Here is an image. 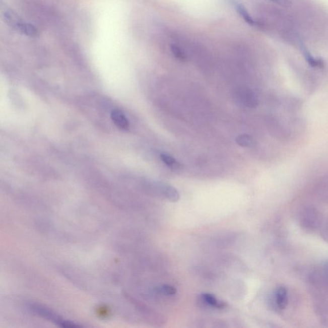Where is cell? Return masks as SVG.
<instances>
[{"instance_id": "9", "label": "cell", "mask_w": 328, "mask_h": 328, "mask_svg": "<svg viewBox=\"0 0 328 328\" xmlns=\"http://www.w3.org/2000/svg\"><path fill=\"white\" fill-rule=\"evenodd\" d=\"M235 141L237 145L242 146V147H252L256 144L254 139L247 134H242V135L238 136Z\"/></svg>"}, {"instance_id": "6", "label": "cell", "mask_w": 328, "mask_h": 328, "mask_svg": "<svg viewBox=\"0 0 328 328\" xmlns=\"http://www.w3.org/2000/svg\"><path fill=\"white\" fill-rule=\"evenodd\" d=\"M235 8L237 13L239 14L240 17L246 22L247 24L254 26L256 25V22L252 16L250 15L248 11L245 9V7L242 4L240 3L234 4Z\"/></svg>"}, {"instance_id": "7", "label": "cell", "mask_w": 328, "mask_h": 328, "mask_svg": "<svg viewBox=\"0 0 328 328\" xmlns=\"http://www.w3.org/2000/svg\"><path fill=\"white\" fill-rule=\"evenodd\" d=\"M14 27L23 34L28 35V36H35L37 35V30L34 26L29 23H25L20 22L16 23Z\"/></svg>"}, {"instance_id": "3", "label": "cell", "mask_w": 328, "mask_h": 328, "mask_svg": "<svg viewBox=\"0 0 328 328\" xmlns=\"http://www.w3.org/2000/svg\"><path fill=\"white\" fill-rule=\"evenodd\" d=\"M237 96L240 102L247 107L255 108L258 105L255 94L249 89H240L238 91Z\"/></svg>"}, {"instance_id": "10", "label": "cell", "mask_w": 328, "mask_h": 328, "mask_svg": "<svg viewBox=\"0 0 328 328\" xmlns=\"http://www.w3.org/2000/svg\"><path fill=\"white\" fill-rule=\"evenodd\" d=\"M160 159H161L163 162H164L166 166H168L170 169L174 170V171H177V170L181 168V166L180 163L176 161V160L174 159L173 157H171V155L163 153V154L160 155Z\"/></svg>"}, {"instance_id": "5", "label": "cell", "mask_w": 328, "mask_h": 328, "mask_svg": "<svg viewBox=\"0 0 328 328\" xmlns=\"http://www.w3.org/2000/svg\"><path fill=\"white\" fill-rule=\"evenodd\" d=\"M275 298L278 307L280 309H284L288 303L287 290L283 287L278 288L275 292Z\"/></svg>"}, {"instance_id": "2", "label": "cell", "mask_w": 328, "mask_h": 328, "mask_svg": "<svg viewBox=\"0 0 328 328\" xmlns=\"http://www.w3.org/2000/svg\"><path fill=\"white\" fill-rule=\"evenodd\" d=\"M198 301L204 308L223 310L227 306V304L225 301L217 298V297L212 294L204 293L200 295Z\"/></svg>"}, {"instance_id": "1", "label": "cell", "mask_w": 328, "mask_h": 328, "mask_svg": "<svg viewBox=\"0 0 328 328\" xmlns=\"http://www.w3.org/2000/svg\"><path fill=\"white\" fill-rule=\"evenodd\" d=\"M155 192L159 197H162L171 202H177L180 200V193L173 186L164 182H157L154 184Z\"/></svg>"}, {"instance_id": "11", "label": "cell", "mask_w": 328, "mask_h": 328, "mask_svg": "<svg viewBox=\"0 0 328 328\" xmlns=\"http://www.w3.org/2000/svg\"><path fill=\"white\" fill-rule=\"evenodd\" d=\"M157 292L164 296H172L177 292L176 289L173 286L169 285H163L157 289Z\"/></svg>"}, {"instance_id": "4", "label": "cell", "mask_w": 328, "mask_h": 328, "mask_svg": "<svg viewBox=\"0 0 328 328\" xmlns=\"http://www.w3.org/2000/svg\"><path fill=\"white\" fill-rule=\"evenodd\" d=\"M111 119L118 128L124 130L129 129V123L128 119L121 110H114L110 114Z\"/></svg>"}, {"instance_id": "14", "label": "cell", "mask_w": 328, "mask_h": 328, "mask_svg": "<svg viewBox=\"0 0 328 328\" xmlns=\"http://www.w3.org/2000/svg\"><path fill=\"white\" fill-rule=\"evenodd\" d=\"M327 273H328V266H327Z\"/></svg>"}, {"instance_id": "12", "label": "cell", "mask_w": 328, "mask_h": 328, "mask_svg": "<svg viewBox=\"0 0 328 328\" xmlns=\"http://www.w3.org/2000/svg\"><path fill=\"white\" fill-rule=\"evenodd\" d=\"M170 48H171V51L173 53V55L178 60L183 61V62L187 60V56H186L185 53H184L180 47L175 45V44H171Z\"/></svg>"}, {"instance_id": "13", "label": "cell", "mask_w": 328, "mask_h": 328, "mask_svg": "<svg viewBox=\"0 0 328 328\" xmlns=\"http://www.w3.org/2000/svg\"><path fill=\"white\" fill-rule=\"evenodd\" d=\"M270 1L283 7H289L291 5L290 0H270Z\"/></svg>"}, {"instance_id": "8", "label": "cell", "mask_w": 328, "mask_h": 328, "mask_svg": "<svg viewBox=\"0 0 328 328\" xmlns=\"http://www.w3.org/2000/svg\"><path fill=\"white\" fill-rule=\"evenodd\" d=\"M301 48L304 58H305L306 60L307 61L309 65L313 68L322 67L323 65L322 60H320V59L313 57V56L311 55L305 46L302 45Z\"/></svg>"}]
</instances>
